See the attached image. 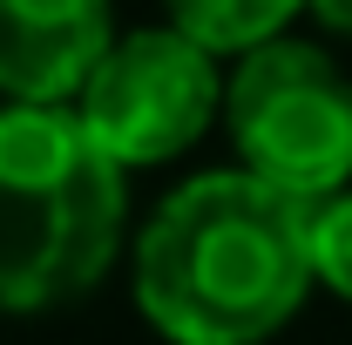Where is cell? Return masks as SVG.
Masks as SVG:
<instances>
[{
    "label": "cell",
    "instance_id": "1",
    "mask_svg": "<svg viewBox=\"0 0 352 345\" xmlns=\"http://www.w3.org/2000/svg\"><path fill=\"white\" fill-rule=\"evenodd\" d=\"M318 203L258 170H197L149 210L129 251V291L163 345H264L318 291Z\"/></svg>",
    "mask_w": 352,
    "mask_h": 345
},
{
    "label": "cell",
    "instance_id": "2",
    "mask_svg": "<svg viewBox=\"0 0 352 345\" xmlns=\"http://www.w3.org/2000/svg\"><path fill=\"white\" fill-rule=\"evenodd\" d=\"M129 237V170L68 102L0 109V311L95 291Z\"/></svg>",
    "mask_w": 352,
    "mask_h": 345
},
{
    "label": "cell",
    "instance_id": "3",
    "mask_svg": "<svg viewBox=\"0 0 352 345\" xmlns=\"http://www.w3.org/2000/svg\"><path fill=\"white\" fill-rule=\"evenodd\" d=\"M223 129L244 170L325 203L352 183V75L318 41L278 34L230 61Z\"/></svg>",
    "mask_w": 352,
    "mask_h": 345
},
{
    "label": "cell",
    "instance_id": "4",
    "mask_svg": "<svg viewBox=\"0 0 352 345\" xmlns=\"http://www.w3.org/2000/svg\"><path fill=\"white\" fill-rule=\"evenodd\" d=\"M217 61V47L183 34L176 21L129 27L95 61L88 88L75 95V115L122 170H163L176 156H190L223 115Z\"/></svg>",
    "mask_w": 352,
    "mask_h": 345
},
{
    "label": "cell",
    "instance_id": "5",
    "mask_svg": "<svg viewBox=\"0 0 352 345\" xmlns=\"http://www.w3.org/2000/svg\"><path fill=\"white\" fill-rule=\"evenodd\" d=\"M109 41V0H0V102H75Z\"/></svg>",
    "mask_w": 352,
    "mask_h": 345
},
{
    "label": "cell",
    "instance_id": "6",
    "mask_svg": "<svg viewBox=\"0 0 352 345\" xmlns=\"http://www.w3.org/2000/svg\"><path fill=\"white\" fill-rule=\"evenodd\" d=\"M163 14L204 47H217L223 61H237L251 47L292 34V21L311 14V0H163Z\"/></svg>",
    "mask_w": 352,
    "mask_h": 345
},
{
    "label": "cell",
    "instance_id": "7",
    "mask_svg": "<svg viewBox=\"0 0 352 345\" xmlns=\"http://www.w3.org/2000/svg\"><path fill=\"white\" fill-rule=\"evenodd\" d=\"M311 258H318V291L352 304V183L318 203V216H311Z\"/></svg>",
    "mask_w": 352,
    "mask_h": 345
},
{
    "label": "cell",
    "instance_id": "8",
    "mask_svg": "<svg viewBox=\"0 0 352 345\" xmlns=\"http://www.w3.org/2000/svg\"><path fill=\"white\" fill-rule=\"evenodd\" d=\"M311 21H318L325 34L352 41V0H311Z\"/></svg>",
    "mask_w": 352,
    "mask_h": 345
}]
</instances>
